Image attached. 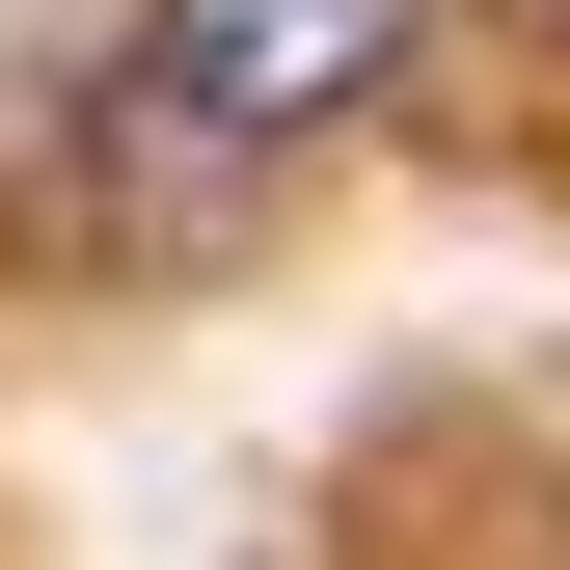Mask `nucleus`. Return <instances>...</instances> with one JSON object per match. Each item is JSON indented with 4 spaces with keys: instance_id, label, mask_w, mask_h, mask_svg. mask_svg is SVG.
I'll use <instances>...</instances> for the list:
<instances>
[{
    "instance_id": "1",
    "label": "nucleus",
    "mask_w": 570,
    "mask_h": 570,
    "mask_svg": "<svg viewBox=\"0 0 570 570\" xmlns=\"http://www.w3.org/2000/svg\"><path fill=\"white\" fill-rule=\"evenodd\" d=\"M407 55H435V0H136L109 109H136V164H299V136H353Z\"/></svg>"
}]
</instances>
